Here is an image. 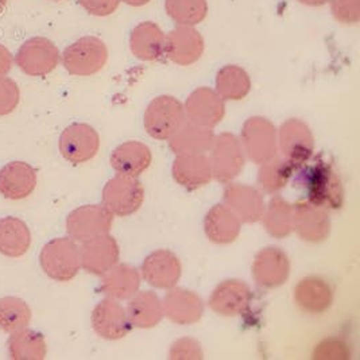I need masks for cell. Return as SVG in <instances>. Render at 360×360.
I'll return each instance as SVG.
<instances>
[{"label":"cell","instance_id":"18","mask_svg":"<svg viewBox=\"0 0 360 360\" xmlns=\"http://www.w3.org/2000/svg\"><path fill=\"white\" fill-rule=\"evenodd\" d=\"M293 229L308 242H321L329 235L330 221L327 210L301 201L293 205Z\"/></svg>","mask_w":360,"mask_h":360},{"label":"cell","instance_id":"10","mask_svg":"<svg viewBox=\"0 0 360 360\" xmlns=\"http://www.w3.org/2000/svg\"><path fill=\"white\" fill-rule=\"evenodd\" d=\"M242 139L251 161L262 165L276 157V129L266 119H250L245 124Z\"/></svg>","mask_w":360,"mask_h":360},{"label":"cell","instance_id":"30","mask_svg":"<svg viewBox=\"0 0 360 360\" xmlns=\"http://www.w3.org/2000/svg\"><path fill=\"white\" fill-rule=\"evenodd\" d=\"M293 214L295 210L293 205L285 201L282 197H274L267 210H264L262 219L264 229L267 232L277 238L282 239L289 236L293 232Z\"/></svg>","mask_w":360,"mask_h":360},{"label":"cell","instance_id":"17","mask_svg":"<svg viewBox=\"0 0 360 360\" xmlns=\"http://www.w3.org/2000/svg\"><path fill=\"white\" fill-rule=\"evenodd\" d=\"M37 186V173L32 165L13 161L0 169V195L8 200L30 196Z\"/></svg>","mask_w":360,"mask_h":360},{"label":"cell","instance_id":"28","mask_svg":"<svg viewBox=\"0 0 360 360\" xmlns=\"http://www.w3.org/2000/svg\"><path fill=\"white\" fill-rule=\"evenodd\" d=\"M127 308V316L131 326L138 328H151L164 317V307L158 295L153 292H141L132 295Z\"/></svg>","mask_w":360,"mask_h":360},{"label":"cell","instance_id":"33","mask_svg":"<svg viewBox=\"0 0 360 360\" xmlns=\"http://www.w3.org/2000/svg\"><path fill=\"white\" fill-rule=\"evenodd\" d=\"M293 170L295 166L285 158L281 160L274 157L262 164L258 174V182L264 192L276 193L286 186L293 174Z\"/></svg>","mask_w":360,"mask_h":360},{"label":"cell","instance_id":"40","mask_svg":"<svg viewBox=\"0 0 360 360\" xmlns=\"http://www.w3.org/2000/svg\"><path fill=\"white\" fill-rule=\"evenodd\" d=\"M6 6H7V0H0V15L3 14V11H4Z\"/></svg>","mask_w":360,"mask_h":360},{"label":"cell","instance_id":"12","mask_svg":"<svg viewBox=\"0 0 360 360\" xmlns=\"http://www.w3.org/2000/svg\"><path fill=\"white\" fill-rule=\"evenodd\" d=\"M79 251L82 269L95 276H103L119 261V247L108 233L84 242Z\"/></svg>","mask_w":360,"mask_h":360},{"label":"cell","instance_id":"20","mask_svg":"<svg viewBox=\"0 0 360 360\" xmlns=\"http://www.w3.org/2000/svg\"><path fill=\"white\" fill-rule=\"evenodd\" d=\"M162 307L164 314L180 326L195 324L204 313L202 300L196 293L181 288L172 289L165 295Z\"/></svg>","mask_w":360,"mask_h":360},{"label":"cell","instance_id":"37","mask_svg":"<svg viewBox=\"0 0 360 360\" xmlns=\"http://www.w3.org/2000/svg\"><path fill=\"white\" fill-rule=\"evenodd\" d=\"M202 351L200 344L192 339H181L172 345L170 359H201Z\"/></svg>","mask_w":360,"mask_h":360},{"label":"cell","instance_id":"1","mask_svg":"<svg viewBox=\"0 0 360 360\" xmlns=\"http://www.w3.org/2000/svg\"><path fill=\"white\" fill-rule=\"evenodd\" d=\"M39 263L48 277L68 282L77 276L82 267L79 247L70 238L53 239L42 248Z\"/></svg>","mask_w":360,"mask_h":360},{"label":"cell","instance_id":"4","mask_svg":"<svg viewBox=\"0 0 360 360\" xmlns=\"http://www.w3.org/2000/svg\"><path fill=\"white\" fill-rule=\"evenodd\" d=\"M14 61L25 75L42 77L57 68L60 63V51L48 38L34 37L22 44Z\"/></svg>","mask_w":360,"mask_h":360},{"label":"cell","instance_id":"31","mask_svg":"<svg viewBox=\"0 0 360 360\" xmlns=\"http://www.w3.org/2000/svg\"><path fill=\"white\" fill-rule=\"evenodd\" d=\"M213 134L208 127L186 126L172 136L170 148L179 154H202L212 148Z\"/></svg>","mask_w":360,"mask_h":360},{"label":"cell","instance_id":"36","mask_svg":"<svg viewBox=\"0 0 360 360\" xmlns=\"http://www.w3.org/2000/svg\"><path fill=\"white\" fill-rule=\"evenodd\" d=\"M313 358L314 359H348L349 351L347 345L342 343L340 340L330 339L320 344L319 348H316Z\"/></svg>","mask_w":360,"mask_h":360},{"label":"cell","instance_id":"26","mask_svg":"<svg viewBox=\"0 0 360 360\" xmlns=\"http://www.w3.org/2000/svg\"><path fill=\"white\" fill-rule=\"evenodd\" d=\"M141 278L138 271L129 264H115L103 274L101 290L112 300L131 298L139 289Z\"/></svg>","mask_w":360,"mask_h":360},{"label":"cell","instance_id":"9","mask_svg":"<svg viewBox=\"0 0 360 360\" xmlns=\"http://www.w3.org/2000/svg\"><path fill=\"white\" fill-rule=\"evenodd\" d=\"M212 176L220 182H229L239 176L245 166L242 146L233 135L223 134L213 141Z\"/></svg>","mask_w":360,"mask_h":360},{"label":"cell","instance_id":"11","mask_svg":"<svg viewBox=\"0 0 360 360\" xmlns=\"http://www.w3.org/2000/svg\"><path fill=\"white\" fill-rule=\"evenodd\" d=\"M289 273V258L278 247H266L261 250L252 264L254 278L263 288H278L286 282Z\"/></svg>","mask_w":360,"mask_h":360},{"label":"cell","instance_id":"39","mask_svg":"<svg viewBox=\"0 0 360 360\" xmlns=\"http://www.w3.org/2000/svg\"><path fill=\"white\" fill-rule=\"evenodd\" d=\"M14 66V57L11 51L0 44V77L7 76Z\"/></svg>","mask_w":360,"mask_h":360},{"label":"cell","instance_id":"15","mask_svg":"<svg viewBox=\"0 0 360 360\" xmlns=\"http://www.w3.org/2000/svg\"><path fill=\"white\" fill-rule=\"evenodd\" d=\"M281 150L288 162L300 167L311 158L313 136L309 129L300 120H289L279 134Z\"/></svg>","mask_w":360,"mask_h":360},{"label":"cell","instance_id":"22","mask_svg":"<svg viewBox=\"0 0 360 360\" xmlns=\"http://www.w3.org/2000/svg\"><path fill=\"white\" fill-rule=\"evenodd\" d=\"M204 226L208 239L219 245H229L239 236L242 221L227 205L217 204L207 213Z\"/></svg>","mask_w":360,"mask_h":360},{"label":"cell","instance_id":"2","mask_svg":"<svg viewBox=\"0 0 360 360\" xmlns=\"http://www.w3.org/2000/svg\"><path fill=\"white\" fill-rule=\"evenodd\" d=\"M307 173L308 201L327 211L340 208L343 204V186L333 167L324 161H317Z\"/></svg>","mask_w":360,"mask_h":360},{"label":"cell","instance_id":"27","mask_svg":"<svg viewBox=\"0 0 360 360\" xmlns=\"http://www.w3.org/2000/svg\"><path fill=\"white\" fill-rule=\"evenodd\" d=\"M295 300L305 311L323 313L332 304V290L326 281L304 278L295 288Z\"/></svg>","mask_w":360,"mask_h":360},{"label":"cell","instance_id":"35","mask_svg":"<svg viewBox=\"0 0 360 360\" xmlns=\"http://www.w3.org/2000/svg\"><path fill=\"white\" fill-rule=\"evenodd\" d=\"M20 101V91L17 82L13 79L0 77V116L14 112Z\"/></svg>","mask_w":360,"mask_h":360},{"label":"cell","instance_id":"13","mask_svg":"<svg viewBox=\"0 0 360 360\" xmlns=\"http://www.w3.org/2000/svg\"><path fill=\"white\" fill-rule=\"evenodd\" d=\"M92 327L100 338L107 340H119L131 329L127 311L124 308L111 300H104L96 305L92 313Z\"/></svg>","mask_w":360,"mask_h":360},{"label":"cell","instance_id":"34","mask_svg":"<svg viewBox=\"0 0 360 360\" xmlns=\"http://www.w3.org/2000/svg\"><path fill=\"white\" fill-rule=\"evenodd\" d=\"M217 91L224 98L239 100L250 91V79L246 72L238 66H227L217 76Z\"/></svg>","mask_w":360,"mask_h":360},{"label":"cell","instance_id":"23","mask_svg":"<svg viewBox=\"0 0 360 360\" xmlns=\"http://www.w3.org/2000/svg\"><path fill=\"white\" fill-rule=\"evenodd\" d=\"M186 111L191 120L197 126L212 127L221 120L224 115V105L220 98L211 89L201 88L193 92L186 101Z\"/></svg>","mask_w":360,"mask_h":360},{"label":"cell","instance_id":"5","mask_svg":"<svg viewBox=\"0 0 360 360\" xmlns=\"http://www.w3.org/2000/svg\"><path fill=\"white\" fill-rule=\"evenodd\" d=\"M145 198V189L136 177L117 174L103 189V205L114 216L136 212Z\"/></svg>","mask_w":360,"mask_h":360},{"label":"cell","instance_id":"32","mask_svg":"<svg viewBox=\"0 0 360 360\" xmlns=\"http://www.w3.org/2000/svg\"><path fill=\"white\" fill-rule=\"evenodd\" d=\"M33 311L27 302L19 297L0 298V329L7 333H14L29 327Z\"/></svg>","mask_w":360,"mask_h":360},{"label":"cell","instance_id":"19","mask_svg":"<svg viewBox=\"0 0 360 360\" xmlns=\"http://www.w3.org/2000/svg\"><path fill=\"white\" fill-rule=\"evenodd\" d=\"M142 274L151 286L172 289L180 279L181 263L172 251L158 250L142 264Z\"/></svg>","mask_w":360,"mask_h":360},{"label":"cell","instance_id":"7","mask_svg":"<svg viewBox=\"0 0 360 360\" xmlns=\"http://www.w3.org/2000/svg\"><path fill=\"white\" fill-rule=\"evenodd\" d=\"M58 146L66 161L75 165L85 164L98 154L100 138L94 127L76 123L63 131Z\"/></svg>","mask_w":360,"mask_h":360},{"label":"cell","instance_id":"16","mask_svg":"<svg viewBox=\"0 0 360 360\" xmlns=\"http://www.w3.org/2000/svg\"><path fill=\"white\" fill-rule=\"evenodd\" d=\"M251 300V290L245 282L227 279L214 289L210 298V308L223 316H236L248 311Z\"/></svg>","mask_w":360,"mask_h":360},{"label":"cell","instance_id":"21","mask_svg":"<svg viewBox=\"0 0 360 360\" xmlns=\"http://www.w3.org/2000/svg\"><path fill=\"white\" fill-rule=\"evenodd\" d=\"M173 177L186 189H198L212 180L211 161L202 154H180L173 165Z\"/></svg>","mask_w":360,"mask_h":360},{"label":"cell","instance_id":"3","mask_svg":"<svg viewBox=\"0 0 360 360\" xmlns=\"http://www.w3.org/2000/svg\"><path fill=\"white\" fill-rule=\"evenodd\" d=\"M114 214L104 205H82L69 213L66 219V231L75 242H88L107 235L112 227Z\"/></svg>","mask_w":360,"mask_h":360},{"label":"cell","instance_id":"29","mask_svg":"<svg viewBox=\"0 0 360 360\" xmlns=\"http://www.w3.org/2000/svg\"><path fill=\"white\" fill-rule=\"evenodd\" d=\"M7 345L10 359L44 360L48 352L44 336L27 328L11 333Z\"/></svg>","mask_w":360,"mask_h":360},{"label":"cell","instance_id":"38","mask_svg":"<svg viewBox=\"0 0 360 360\" xmlns=\"http://www.w3.org/2000/svg\"><path fill=\"white\" fill-rule=\"evenodd\" d=\"M82 7L95 15H105L116 6V0H79Z\"/></svg>","mask_w":360,"mask_h":360},{"label":"cell","instance_id":"25","mask_svg":"<svg viewBox=\"0 0 360 360\" xmlns=\"http://www.w3.org/2000/svg\"><path fill=\"white\" fill-rule=\"evenodd\" d=\"M151 164V153L148 146L139 142H126L115 148L111 165L117 174L138 177Z\"/></svg>","mask_w":360,"mask_h":360},{"label":"cell","instance_id":"8","mask_svg":"<svg viewBox=\"0 0 360 360\" xmlns=\"http://www.w3.org/2000/svg\"><path fill=\"white\" fill-rule=\"evenodd\" d=\"M184 123V110L176 98L161 96L148 105L145 126L157 139H169L177 134Z\"/></svg>","mask_w":360,"mask_h":360},{"label":"cell","instance_id":"6","mask_svg":"<svg viewBox=\"0 0 360 360\" xmlns=\"http://www.w3.org/2000/svg\"><path fill=\"white\" fill-rule=\"evenodd\" d=\"M107 61V49L94 37H84L66 48L63 64L70 75L91 76L98 73Z\"/></svg>","mask_w":360,"mask_h":360},{"label":"cell","instance_id":"14","mask_svg":"<svg viewBox=\"0 0 360 360\" xmlns=\"http://www.w3.org/2000/svg\"><path fill=\"white\" fill-rule=\"evenodd\" d=\"M224 205L235 213L240 221L257 223L266 210L262 195L245 184H229L224 189Z\"/></svg>","mask_w":360,"mask_h":360},{"label":"cell","instance_id":"24","mask_svg":"<svg viewBox=\"0 0 360 360\" xmlns=\"http://www.w3.org/2000/svg\"><path fill=\"white\" fill-rule=\"evenodd\" d=\"M32 246V232L27 224L14 216L0 219V254L8 258L25 255Z\"/></svg>","mask_w":360,"mask_h":360}]
</instances>
